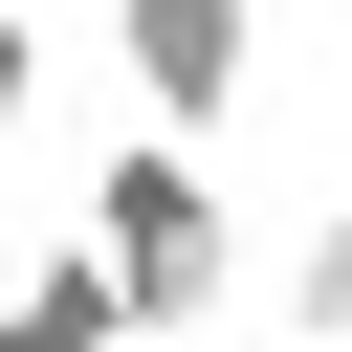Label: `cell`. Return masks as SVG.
<instances>
[{
	"label": "cell",
	"mask_w": 352,
	"mask_h": 352,
	"mask_svg": "<svg viewBox=\"0 0 352 352\" xmlns=\"http://www.w3.org/2000/svg\"><path fill=\"white\" fill-rule=\"evenodd\" d=\"M22 110H44V22L0 0V132H22Z\"/></svg>",
	"instance_id": "cell-4"
},
{
	"label": "cell",
	"mask_w": 352,
	"mask_h": 352,
	"mask_svg": "<svg viewBox=\"0 0 352 352\" xmlns=\"http://www.w3.org/2000/svg\"><path fill=\"white\" fill-rule=\"evenodd\" d=\"M264 308H286V330H352V198H330V220L286 242V286H264Z\"/></svg>",
	"instance_id": "cell-3"
},
{
	"label": "cell",
	"mask_w": 352,
	"mask_h": 352,
	"mask_svg": "<svg viewBox=\"0 0 352 352\" xmlns=\"http://www.w3.org/2000/svg\"><path fill=\"white\" fill-rule=\"evenodd\" d=\"M110 66H132L154 132H220L264 88V0H110Z\"/></svg>",
	"instance_id": "cell-2"
},
{
	"label": "cell",
	"mask_w": 352,
	"mask_h": 352,
	"mask_svg": "<svg viewBox=\"0 0 352 352\" xmlns=\"http://www.w3.org/2000/svg\"><path fill=\"white\" fill-rule=\"evenodd\" d=\"M88 242L132 264V308H154V330H198V308L242 286V198L198 176V132H132V154L88 176Z\"/></svg>",
	"instance_id": "cell-1"
}]
</instances>
